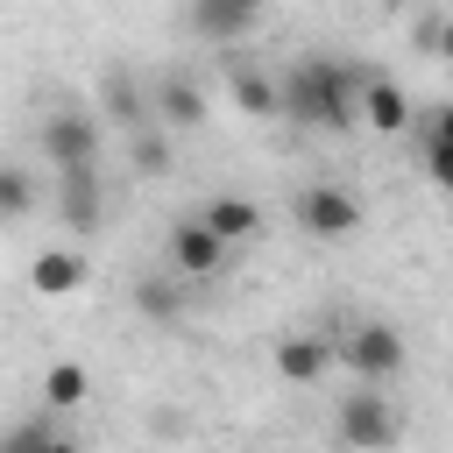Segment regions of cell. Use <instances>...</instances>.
I'll return each instance as SVG.
<instances>
[{
    "label": "cell",
    "instance_id": "6da1fadb",
    "mask_svg": "<svg viewBox=\"0 0 453 453\" xmlns=\"http://www.w3.org/2000/svg\"><path fill=\"white\" fill-rule=\"evenodd\" d=\"M361 85H368V71L354 57L311 50L290 71H276V113L304 134H347V127H361Z\"/></svg>",
    "mask_w": 453,
    "mask_h": 453
},
{
    "label": "cell",
    "instance_id": "7a4b0ae2",
    "mask_svg": "<svg viewBox=\"0 0 453 453\" xmlns=\"http://www.w3.org/2000/svg\"><path fill=\"white\" fill-rule=\"evenodd\" d=\"M333 432H340V446L347 453H389L396 439H403V411H396V396H382V389H347L340 396V411H333Z\"/></svg>",
    "mask_w": 453,
    "mask_h": 453
},
{
    "label": "cell",
    "instance_id": "3957f363",
    "mask_svg": "<svg viewBox=\"0 0 453 453\" xmlns=\"http://www.w3.org/2000/svg\"><path fill=\"white\" fill-rule=\"evenodd\" d=\"M333 354H340V361L354 368V382H368V389L396 382L403 361H411V347H403V333H396L389 319H361V326H347V333L333 340Z\"/></svg>",
    "mask_w": 453,
    "mask_h": 453
},
{
    "label": "cell",
    "instance_id": "277c9868",
    "mask_svg": "<svg viewBox=\"0 0 453 453\" xmlns=\"http://www.w3.org/2000/svg\"><path fill=\"white\" fill-rule=\"evenodd\" d=\"M163 255H170V276H191V283H205V276H219L226 269V241L198 219V212H184V219H170V234H163Z\"/></svg>",
    "mask_w": 453,
    "mask_h": 453
},
{
    "label": "cell",
    "instance_id": "5b68a950",
    "mask_svg": "<svg viewBox=\"0 0 453 453\" xmlns=\"http://www.w3.org/2000/svg\"><path fill=\"white\" fill-rule=\"evenodd\" d=\"M42 156L57 163V177L64 170H99V120L85 106H57L42 120Z\"/></svg>",
    "mask_w": 453,
    "mask_h": 453
},
{
    "label": "cell",
    "instance_id": "8992f818",
    "mask_svg": "<svg viewBox=\"0 0 453 453\" xmlns=\"http://www.w3.org/2000/svg\"><path fill=\"white\" fill-rule=\"evenodd\" d=\"M297 226H304L311 241H347V234L361 226V198H354L347 184H304V191H297Z\"/></svg>",
    "mask_w": 453,
    "mask_h": 453
},
{
    "label": "cell",
    "instance_id": "52a82bcc",
    "mask_svg": "<svg viewBox=\"0 0 453 453\" xmlns=\"http://www.w3.org/2000/svg\"><path fill=\"white\" fill-rule=\"evenodd\" d=\"M184 14H191V28H198L205 42L234 50V42L262 21V0H184Z\"/></svg>",
    "mask_w": 453,
    "mask_h": 453
},
{
    "label": "cell",
    "instance_id": "ba28073f",
    "mask_svg": "<svg viewBox=\"0 0 453 453\" xmlns=\"http://www.w3.org/2000/svg\"><path fill=\"white\" fill-rule=\"evenodd\" d=\"M149 106H156V127H170V134H184V127L205 120V92H198L191 71H163L156 92H149Z\"/></svg>",
    "mask_w": 453,
    "mask_h": 453
},
{
    "label": "cell",
    "instance_id": "9c48e42d",
    "mask_svg": "<svg viewBox=\"0 0 453 453\" xmlns=\"http://www.w3.org/2000/svg\"><path fill=\"white\" fill-rule=\"evenodd\" d=\"M99 212H106L99 170H64V177H57V219H64V226H99Z\"/></svg>",
    "mask_w": 453,
    "mask_h": 453
},
{
    "label": "cell",
    "instance_id": "30bf717a",
    "mask_svg": "<svg viewBox=\"0 0 453 453\" xmlns=\"http://www.w3.org/2000/svg\"><path fill=\"white\" fill-rule=\"evenodd\" d=\"M361 127L403 134V127H411V92H403L396 78H368V85H361Z\"/></svg>",
    "mask_w": 453,
    "mask_h": 453
},
{
    "label": "cell",
    "instance_id": "8fae6325",
    "mask_svg": "<svg viewBox=\"0 0 453 453\" xmlns=\"http://www.w3.org/2000/svg\"><path fill=\"white\" fill-rule=\"evenodd\" d=\"M198 219H205V226H212L226 248L262 234V205H255V198H241V191H219V198H205V205H198Z\"/></svg>",
    "mask_w": 453,
    "mask_h": 453
},
{
    "label": "cell",
    "instance_id": "7c38bea8",
    "mask_svg": "<svg viewBox=\"0 0 453 453\" xmlns=\"http://www.w3.org/2000/svg\"><path fill=\"white\" fill-rule=\"evenodd\" d=\"M333 361H340V354H333V340H319V333L276 340V375H283V382H319Z\"/></svg>",
    "mask_w": 453,
    "mask_h": 453
},
{
    "label": "cell",
    "instance_id": "4fadbf2b",
    "mask_svg": "<svg viewBox=\"0 0 453 453\" xmlns=\"http://www.w3.org/2000/svg\"><path fill=\"white\" fill-rule=\"evenodd\" d=\"M28 283H35L42 297H71V290L85 283V255H78V248H42V255L28 262Z\"/></svg>",
    "mask_w": 453,
    "mask_h": 453
},
{
    "label": "cell",
    "instance_id": "5bb4252c",
    "mask_svg": "<svg viewBox=\"0 0 453 453\" xmlns=\"http://www.w3.org/2000/svg\"><path fill=\"white\" fill-rule=\"evenodd\" d=\"M99 99H106V113H113V120H120L127 134H142V127L156 120V106H149V99L134 92V78H127V71H106V85H99Z\"/></svg>",
    "mask_w": 453,
    "mask_h": 453
},
{
    "label": "cell",
    "instance_id": "9a60e30c",
    "mask_svg": "<svg viewBox=\"0 0 453 453\" xmlns=\"http://www.w3.org/2000/svg\"><path fill=\"white\" fill-rule=\"evenodd\" d=\"M226 78H234V99H241V113H276V78L248 71V57H226Z\"/></svg>",
    "mask_w": 453,
    "mask_h": 453
},
{
    "label": "cell",
    "instance_id": "2e32d148",
    "mask_svg": "<svg viewBox=\"0 0 453 453\" xmlns=\"http://www.w3.org/2000/svg\"><path fill=\"white\" fill-rule=\"evenodd\" d=\"M127 156H134V177H163L170 170V127H142Z\"/></svg>",
    "mask_w": 453,
    "mask_h": 453
},
{
    "label": "cell",
    "instance_id": "e0dca14e",
    "mask_svg": "<svg viewBox=\"0 0 453 453\" xmlns=\"http://www.w3.org/2000/svg\"><path fill=\"white\" fill-rule=\"evenodd\" d=\"M0 446H7V453H78V439H64L57 425H21V432H7Z\"/></svg>",
    "mask_w": 453,
    "mask_h": 453
},
{
    "label": "cell",
    "instance_id": "ac0fdd59",
    "mask_svg": "<svg viewBox=\"0 0 453 453\" xmlns=\"http://www.w3.org/2000/svg\"><path fill=\"white\" fill-rule=\"evenodd\" d=\"M42 396H50L57 411H71V403H85V368H78V361H57V368L42 375Z\"/></svg>",
    "mask_w": 453,
    "mask_h": 453
},
{
    "label": "cell",
    "instance_id": "d6986e66",
    "mask_svg": "<svg viewBox=\"0 0 453 453\" xmlns=\"http://www.w3.org/2000/svg\"><path fill=\"white\" fill-rule=\"evenodd\" d=\"M134 304H142L149 319H177V304H184V297L170 290V276H142V283H134Z\"/></svg>",
    "mask_w": 453,
    "mask_h": 453
},
{
    "label": "cell",
    "instance_id": "ffe728a7",
    "mask_svg": "<svg viewBox=\"0 0 453 453\" xmlns=\"http://www.w3.org/2000/svg\"><path fill=\"white\" fill-rule=\"evenodd\" d=\"M35 205V184H28V170H7L0 163V219H21Z\"/></svg>",
    "mask_w": 453,
    "mask_h": 453
},
{
    "label": "cell",
    "instance_id": "44dd1931",
    "mask_svg": "<svg viewBox=\"0 0 453 453\" xmlns=\"http://www.w3.org/2000/svg\"><path fill=\"white\" fill-rule=\"evenodd\" d=\"M425 177H432L439 191H453V142H446V134H425Z\"/></svg>",
    "mask_w": 453,
    "mask_h": 453
},
{
    "label": "cell",
    "instance_id": "7402d4cb",
    "mask_svg": "<svg viewBox=\"0 0 453 453\" xmlns=\"http://www.w3.org/2000/svg\"><path fill=\"white\" fill-rule=\"evenodd\" d=\"M425 134H446V142H453V106H439V113H432V127H425Z\"/></svg>",
    "mask_w": 453,
    "mask_h": 453
},
{
    "label": "cell",
    "instance_id": "603a6c76",
    "mask_svg": "<svg viewBox=\"0 0 453 453\" xmlns=\"http://www.w3.org/2000/svg\"><path fill=\"white\" fill-rule=\"evenodd\" d=\"M0 453H7V446H0Z\"/></svg>",
    "mask_w": 453,
    "mask_h": 453
}]
</instances>
